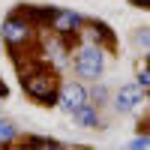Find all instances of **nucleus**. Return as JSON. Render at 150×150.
<instances>
[{
    "label": "nucleus",
    "instance_id": "f257e3e1",
    "mask_svg": "<svg viewBox=\"0 0 150 150\" xmlns=\"http://www.w3.org/2000/svg\"><path fill=\"white\" fill-rule=\"evenodd\" d=\"M21 84L27 87V93L42 105H54L57 102V84L51 75L45 72H33V75H21Z\"/></svg>",
    "mask_w": 150,
    "mask_h": 150
},
{
    "label": "nucleus",
    "instance_id": "f03ea898",
    "mask_svg": "<svg viewBox=\"0 0 150 150\" xmlns=\"http://www.w3.org/2000/svg\"><path fill=\"white\" fill-rule=\"evenodd\" d=\"M75 69H78L81 78H99V72H102V51L93 45H84L78 57H75Z\"/></svg>",
    "mask_w": 150,
    "mask_h": 150
},
{
    "label": "nucleus",
    "instance_id": "7ed1b4c3",
    "mask_svg": "<svg viewBox=\"0 0 150 150\" xmlns=\"http://www.w3.org/2000/svg\"><path fill=\"white\" fill-rule=\"evenodd\" d=\"M3 39H6L12 48L21 45V42H27V39H30V21H24V18H18V15H9L6 24H3Z\"/></svg>",
    "mask_w": 150,
    "mask_h": 150
},
{
    "label": "nucleus",
    "instance_id": "20e7f679",
    "mask_svg": "<svg viewBox=\"0 0 150 150\" xmlns=\"http://www.w3.org/2000/svg\"><path fill=\"white\" fill-rule=\"evenodd\" d=\"M48 24H54L60 33H75L81 27V15L78 12H66V9H54V15H51Z\"/></svg>",
    "mask_w": 150,
    "mask_h": 150
},
{
    "label": "nucleus",
    "instance_id": "39448f33",
    "mask_svg": "<svg viewBox=\"0 0 150 150\" xmlns=\"http://www.w3.org/2000/svg\"><path fill=\"white\" fill-rule=\"evenodd\" d=\"M60 99H63V108L66 111H75V108H81L87 102V93H84L81 84H66L63 90H60Z\"/></svg>",
    "mask_w": 150,
    "mask_h": 150
},
{
    "label": "nucleus",
    "instance_id": "423d86ee",
    "mask_svg": "<svg viewBox=\"0 0 150 150\" xmlns=\"http://www.w3.org/2000/svg\"><path fill=\"white\" fill-rule=\"evenodd\" d=\"M144 93H147V90H141V87H132V84L123 87V90L117 93V111H132V108L144 99Z\"/></svg>",
    "mask_w": 150,
    "mask_h": 150
},
{
    "label": "nucleus",
    "instance_id": "0eeeda50",
    "mask_svg": "<svg viewBox=\"0 0 150 150\" xmlns=\"http://www.w3.org/2000/svg\"><path fill=\"white\" fill-rule=\"evenodd\" d=\"M75 114H78V123H81V126H99L96 108H90V105H81V108H75Z\"/></svg>",
    "mask_w": 150,
    "mask_h": 150
},
{
    "label": "nucleus",
    "instance_id": "6e6552de",
    "mask_svg": "<svg viewBox=\"0 0 150 150\" xmlns=\"http://www.w3.org/2000/svg\"><path fill=\"white\" fill-rule=\"evenodd\" d=\"M15 126H12V123H3L0 120V144H9V141H15Z\"/></svg>",
    "mask_w": 150,
    "mask_h": 150
},
{
    "label": "nucleus",
    "instance_id": "1a4fd4ad",
    "mask_svg": "<svg viewBox=\"0 0 150 150\" xmlns=\"http://www.w3.org/2000/svg\"><path fill=\"white\" fill-rule=\"evenodd\" d=\"M90 30H93V33H99V36H102L105 42H114V33H111V30L105 27L102 21H90Z\"/></svg>",
    "mask_w": 150,
    "mask_h": 150
},
{
    "label": "nucleus",
    "instance_id": "9d476101",
    "mask_svg": "<svg viewBox=\"0 0 150 150\" xmlns=\"http://www.w3.org/2000/svg\"><path fill=\"white\" fill-rule=\"evenodd\" d=\"M138 87H141V90H147V87H150V75H147V63H141V66H138Z\"/></svg>",
    "mask_w": 150,
    "mask_h": 150
},
{
    "label": "nucleus",
    "instance_id": "9b49d317",
    "mask_svg": "<svg viewBox=\"0 0 150 150\" xmlns=\"http://www.w3.org/2000/svg\"><path fill=\"white\" fill-rule=\"evenodd\" d=\"M30 144L33 147H60V141H54V138H30Z\"/></svg>",
    "mask_w": 150,
    "mask_h": 150
},
{
    "label": "nucleus",
    "instance_id": "f8f14e48",
    "mask_svg": "<svg viewBox=\"0 0 150 150\" xmlns=\"http://www.w3.org/2000/svg\"><path fill=\"white\" fill-rule=\"evenodd\" d=\"M129 147H132V150H138V147H141V150H147V147H150V141H147V135H141V138H132V141H129Z\"/></svg>",
    "mask_w": 150,
    "mask_h": 150
},
{
    "label": "nucleus",
    "instance_id": "ddd939ff",
    "mask_svg": "<svg viewBox=\"0 0 150 150\" xmlns=\"http://www.w3.org/2000/svg\"><path fill=\"white\" fill-rule=\"evenodd\" d=\"M129 3H132V6H141V9H147V6H150V0H129Z\"/></svg>",
    "mask_w": 150,
    "mask_h": 150
},
{
    "label": "nucleus",
    "instance_id": "4468645a",
    "mask_svg": "<svg viewBox=\"0 0 150 150\" xmlns=\"http://www.w3.org/2000/svg\"><path fill=\"white\" fill-rule=\"evenodd\" d=\"M3 93H6V87H3V84H0V96H3Z\"/></svg>",
    "mask_w": 150,
    "mask_h": 150
}]
</instances>
